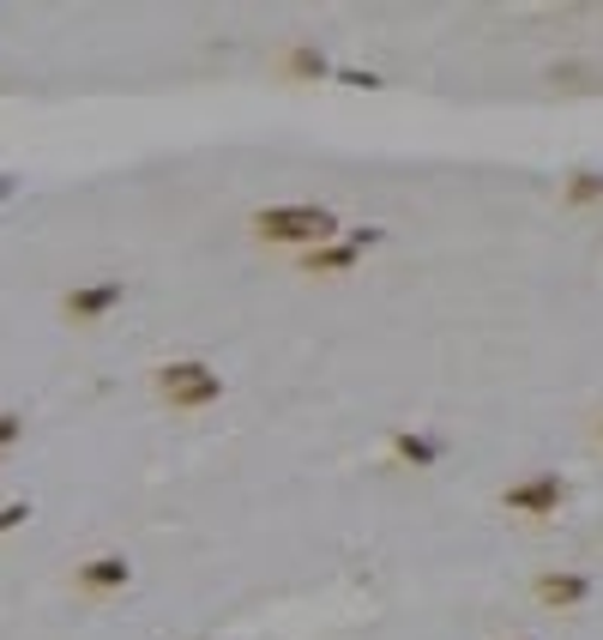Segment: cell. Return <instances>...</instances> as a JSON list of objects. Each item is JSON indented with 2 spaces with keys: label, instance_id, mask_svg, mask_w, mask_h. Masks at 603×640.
<instances>
[{
  "label": "cell",
  "instance_id": "obj_16",
  "mask_svg": "<svg viewBox=\"0 0 603 640\" xmlns=\"http://www.w3.org/2000/svg\"><path fill=\"white\" fill-rule=\"evenodd\" d=\"M0 454H7V447H0Z\"/></svg>",
  "mask_w": 603,
  "mask_h": 640
},
{
  "label": "cell",
  "instance_id": "obj_3",
  "mask_svg": "<svg viewBox=\"0 0 603 640\" xmlns=\"http://www.w3.org/2000/svg\"><path fill=\"white\" fill-rule=\"evenodd\" d=\"M502 508L507 514H525V520H549L568 508V478H556V471H531V478L507 483L502 490Z\"/></svg>",
  "mask_w": 603,
  "mask_h": 640
},
{
  "label": "cell",
  "instance_id": "obj_11",
  "mask_svg": "<svg viewBox=\"0 0 603 640\" xmlns=\"http://www.w3.org/2000/svg\"><path fill=\"white\" fill-rule=\"evenodd\" d=\"M338 85H363V92H380V73H356V67H344V73H332Z\"/></svg>",
  "mask_w": 603,
  "mask_h": 640
},
{
  "label": "cell",
  "instance_id": "obj_8",
  "mask_svg": "<svg viewBox=\"0 0 603 640\" xmlns=\"http://www.w3.org/2000/svg\"><path fill=\"white\" fill-rule=\"evenodd\" d=\"M284 79H332V61L314 43H297V49H284Z\"/></svg>",
  "mask_w": 603,
  "mask_h": 640
},
{
  "label": "cell",
  "instance_id": "obj_12",
  "mask_svg": "<svg viewBox=\"0 0 603 640\" xmlns=\"http://www.w3.org/2000/svg\"><path fill=\"white\" fill-rule=\"evenodd\" d=\"M24 435V417L19 412H0V447H12Z\"/></svg>",
  "mask_w": 603,
  "mask_h": 640
},
{
  "label": "cell",
  "instance_id": "obj_4",
  "mask_svg": "<svg viewBox=\"0 0 603 640\" xmlns=\"http://www.w3.org/2000/svg\"><path fill=\"white\" fill-rule=\"evenodd\" d=\"M127 302V285L121 278H91V285H73L67 297H61V314L73 320V327H97L103 314H115Z\"/></svg>",
  "mask_w": 603,
  "mask_h": 640
},
{
  "label": "cell",
  "instance_id": "obj_10",
  "mask_svg": "<svg viewBox=\"0 0 603 640\" xmlns=\"http://www.w3.org/2000/svg\"><path fill=\"white\" fill-rule=\"evenodd\" d=\"M24 520H31V502H7V508H0V537H7V532H19Z\"/></svg>",
  "mask_w": 603,
  "mask_h": 640
},
{
  "label": "cell",
  "instance_id": "obj_2",
  "mask_svg": "<svg viewBox=\"0 0 603 640\" xmlns=\"http://www.w3.org/2000/svg\"><path fill=\"white\" fill-rule=\"evenodd\" d=\"M158 399L170 412H205V405L224 399V375L200 356H182V363H163L158 369Z\"/></svg>",
  "mask_w": 603,
  "mask_h": 640
},
{
  "label": "cell",
  "instance_id": "obj_6",
  "mask_svg": "<svg viewBox=\"0 0 603 640\" xmlns=\"http://www.w3.org/2000/svg\"><path fill=\"white\" fill-rule=\"evenodd\" d=\"M127 580H133V562L127 556H91V562H79V574H73V586H79L85 598H109V593H121Z\"/></svg>",
  "mask_w": 603,
  "mask_h": 640
},
{
  "label": "cell",
  "instance_id": "obj_15",
  "mask_svg": "<svg viewBox=\"0 0 603 640\" xmlns=\"http://www.w3.org/2000/svg\"><path fill=\"white\" fill-rule=\"evenodd\" d=\"M597 441H603V417H597Z\"/></svg>",
  "mask_w": 603,
  "mask_h": 640
},
{
  "label": "cell",
  "instance_id": "obj_14",
  "mask_svg": "<svg viewBox=\"0 0 603 640\" xmlns=\"http://www.w3.org/2000/svg\"><path fill=\"white\" fill-rule=\"evenodd\" d=\"M507 640H537V634H507Z\"/></svg>",
  "mask_w": 603,
  "mask_h": 640
},
{
  "label": "cell",
  "instance_id": "obj_9",
  "mask_svg": "<svg viewBox=\"0 0 603 640\" xmlns=\"http://www.w3.org/2000/svg\"><path fill=\"white\" fill-rule=\"evenodd\" d=\"M561 200H568V206H597L603 200V170H573L568 188H561Z\"/></svg>",
  "mask_w": 603,
  "mask_h": 640
},
{
  "label": "cell",
  "instance_id": "obj_1",
  "mask_svg": "<svg viewBox=\"0 0 603 640\" xmlns=\"http://www.w3.org/2000/svg\"><path fill=\"white\" fill-rule=\"evenodd\" d=\"M248 224H254V236H260L266 248H297V254L326 248V242L344 236V224H338L332 206H260Z\"/></svg>",
  "mask_w": 603,
  "mask_h": 640
},
{
  "label": "cell",
  "instance_id": "obj_5",
  "mask_svg": "<svg viewBox=\"0 0 603 640\" xmlns=\"http://www.w3.org/2000/svg\"><path fill=\"white\" fill-rule=\"evenodd\" d=\"M592 593H597V580L580 568H549L531 580V598L543 610H580V605H592Z\"/></svg>",
  "mask_w": 603,
  "mask_h": 640
},
{
  "label": "cell",
  "instance_id": "obj_13",
  "mask_svg": "<svg viewBox=\"0 0 603 640\" xmlns=\"http://www.w3.org/2000/svg\"><path fill=\"white\" fill-rule=\"evenodd\" d=\"M12 194H19V175H7V170H0V206H7Z\"/></svg>",
  "mask_w": 603,
  "mask_h": 640
},
{
  "label": "cell",
  "instance_id": "obj_7",
  "mask_svg": "<svg viewBox=\"0 0 603 640\" xmlns=\"http://www.w3.org/2000/svg\"><path fill=\"white\" fill-rule=\"evenodd\" d=\"M392 454L410 459V466H441L446 447L434 441V435H422V429H399V435H392Z\"/></svg>",
  "mask_w": 603,
  "mask_h": 640
}]
</instances>
